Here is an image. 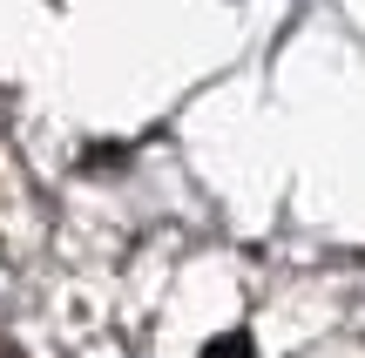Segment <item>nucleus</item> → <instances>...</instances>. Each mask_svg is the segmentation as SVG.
Returning a JSON list of instances; mask_svg holds the SVG:
<instances>
[{
  "label": "nucleus",
  "mask_w": 365,
  "mask_h": 358,
  "mask_svg": "<svg viewBox=\"0 0 365 358\" xmlns=\"http://www.w3.org/2000/svg\"><path fill=\"white\" fill-rule=\"evenodd\" d=\"M210 358H257V352H250L244 338H217V345H210Z\"/></svg>",
  "instance_id": "obj_1"
}]
</instances>
